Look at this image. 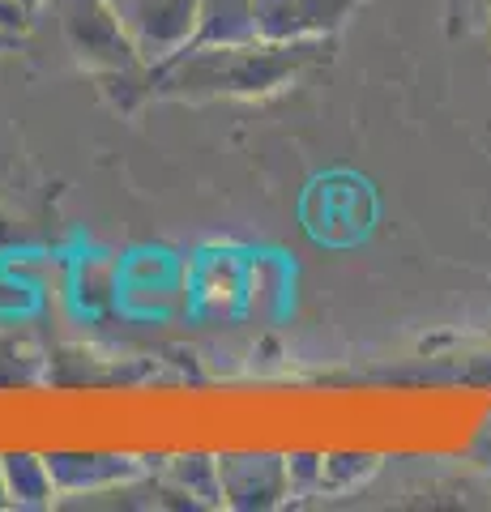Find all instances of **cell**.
Segmentation results:
<instances>
[{
    "label": "cell",
    "instance_id": "cell-14",
    "mask_svg": "<svg viewBox=\"0 0 491 512\" xmlns=\"http://www.w3.org/2000/svg\"><path fill=\"white\" fill-rule=\"evenodd\" d=\"M474 5H479V9L487 13V18H491V0H474Z\"/></svg>",
    "mask_w": 491,
    "mask_h": 512
},
{
    "label": "cell",
    "instance_id": "cell-5",
    "mask_svg": "<svg viewBox=\"0 0 491 512\" xmlns=\"http://www.w3.org/2000/svg\"><path fill=\"white\" fill-rule=\"evenodd\" d=\"M363 0H257L261 39L299 43V39H334L342 22Z\"/></svg>",
    "mask_w": 491,
    "mask_h": 512
},
{
    "label": "cell",
    "instance_id": "cell-10",
    "mask_svg": "<svg viewBox=\"0 0 491 512\" xmlns=\"http://www.w3.org/2000/svg\"><path fill=\"white\" fill-rule=\"evenodd\" d=\"M376 470L372 453H325L321 466V491H351Z\"/></svg>",
    "mask_w": 491,
    "mask_h": 512
},
{
    "label": "cell",
    "instance_id": "cell-3",
    "mask_svg": "<svg viewBox=\"0 0 491 512\" xmlns=\"http://www.w3.org/2000/svg\"><path fill=\"white\" fill-rule=\"evenodd\" d=\"M112 9L146 64H163L193 43L197 0H112Z\"/></svg>",
    "mask_w": 491,
    "mask_h": 512
},
{
    "label": "cell",
    "instance_id": "cell-1",
    "mask_svg": "<svg viewBox=\"0 0 491 512\" xmlns=\"http://www.w3.org/2000/svg\"><path fill=\"white\" fill-rule=\"evenodd\" d=\"M329 56V39H257V43H231V47H205L188 43L184 52L167 56L154 69V99H265L291 86L299 73L321 64Z\"/></svg>",
    "mask_w": 491,
    "mask_h": 512
},
{
    "label": "cell",
    "instance_id": "cell-7",
    "mask_svg": "<svg viewBox=\"0 0 491 512\" xmlns=\"http://www.w3.org/2000/svg\"><path fill=\"white\" fill-rule=\"evenodd\" d=\"M257 0H197V30L193 43L205 47H231V43H257Z\"/></svg>",
    "mask_w": 491,
    "mask_h": 512
},
{
    "label": "cell",
    "instance_id": "cell-9",
    "mask_svg": "<svg viewBox=\"0 0 491 512\" xmlns=\"http://www.w3.org/2000/svg\"><path fill=\"white\" fill-rule=\"evenodd\" d=\"M167 478L188 504H210L223 508V478H218L214 453H180L167 461Z\"/></svg>",
    "mask_w": 491,
    "mask_h": 512
},
{
    "label": "cell",
    "instance_id": "cell-15",
    "mask_svg": "<svg viewBox=\"0 0 491 512\" xmlns=\"http://www.w3.org/2000/svg\"><path fill=\"white\" fill-rule=\"evenodd\" d=\"M453 5H457V0H453Z\"/></svg>",
    "mask_w": 491,
    "mask_h": 512
},
{
    "label": "cell",
    "instance_id": "cell-4",
    "mask_svg": "<svg viewBox=\"0 0 491 512\" xmlns=\"http://www.w3.org/2000/svg\"><path fill=\"white\" fill-rule=\"evenodd\" d=\"M218 478H223V508L265 512L291 500L287 453H218Z\"/></svg>",
    "mask_w": 491,
    "mask_h": 512
},
{
    "label": "cell",
    "instance_id": "cell-8",
    "mask_svg": "<svg viewBox=\"0 0 491 512\" xmlns=\"http://www.w3.org/2000/svg\"><path fill=\"white\" fill-rule=\"evenodd\" d=\"M0 466H5V491H9V508H52L56 504V478L47 470L43 453H30V448H9L0 453Z\"/></svg>",
    "mask_w": 491,
    "mask_h": 512
},
{
    "label": "cell",
    "instance_id": "cell-6",
    "mask_svg": "<svg viewBox=\"0 0 491 512\" xmlns=\"http://www.w3.org/2000/svg\"><path fill=\"white\" fill-rule=\"evenodd\" d=\"M43 457L60 495H103L141 478V461L129 453H73V448H60V453H43Z\"/></svg>",
    "mask_w": 491,
    "mask_h": 512
},
{
    "label": "cell",
    "instance_id": "cell-12",
    "mask_svg": "<svg viewBox=\"0 0 491 512\" xmlns=\"http://www.w3.org/2000/svg\"><path fill=\"white\" fill-rule=\"evenodd\" d=\"M0 508H9V491H5V466H0Z\"/></svg>",
    "mask_w": 491,
    "mask_h": 512
},
{
    "label": "cell",
    "instance_id": "cell-13",
    "mask_svg": "<svg viewBox=\"0 0 491 512\" xmlns=\"http://www.w3.org/2000/svg\"><path fill=\"white\" fill-rule=\"evenodd\" d=\"M18 5H26L30 13H39V9H43V0H18Z\"/></svg>",
    "mask_w": 491,
    "mask_h": 512
},
{
    "label": "cell",
    "instance_id": "cell-2",
    "mask_svg": "<svg viewBox=\"0 0 491 512\" xmlns=\"http://www.w3.org/2000/svg\"><path fill=\"white\" fill-rule=\"evenodd\" d=\"M43 9L52 13V22L60 30V39L73 52V60L99 73H116V69H137L146 64L137 56V47L124 35V26L116 18L112 0H43Z\"/></svg>",
    "mask_w": 491,
    "mask_h": 512
},
{
    "label": "cell",
    "instance_id": "cell-11",
    "mask_svg": "<svg viewBox=\"0 0 491 512\" xmlns=\"http://www.w3.org/2000/svg\"><path fill=\"white\" fill-rule=\"evenodd\" d=\"M325 453H287V483L291 495H321Z\"/></svg>",
    "mask_w": 491,
    "mask_h": 512
}]
</instances>
